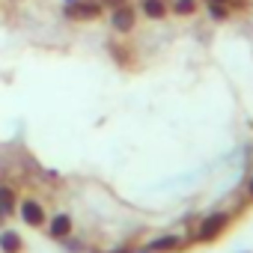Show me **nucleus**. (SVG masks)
I'll return each mask as SVG.
<instances>
[{
    "instance_id": "obj_6",
    "label": "nucleus",
    "mask_w": 253,
    "mask_h": 253,
    "mask_svg": "<svg viewBox=\"0 0 253 253\" xmlns=\"http://www.w3.org/2000/svg\"><path fill=\"white\" fill-rule=\"evenodd\" d=\"M0 247H3V253H18L21 250L18 232H0Z\"/></svg>"
},
{
    "instance_id": "obj_5",
    "label": "nucleus",
    "mask_w": 253,
    "mask_h": 253,
    "mask_svg": "<svg viewBox=\"0 0 253 253\" xmlns=\"http://www.w3.org/2000/svg\"><path fill=\"white\" fill-rule=\"evenodd\" d=\"M182 241L176 238V235H161V238H152L149 244H146V250L149 253H170V250H176Z\"/></svg>"
},
{
    "instance_id": "obj_7",
    "label": "nucleus",
    "mask_w": 253,
    "mask_h": 253,
    "mask_svg": "<svg viewBox=\"0 0 253 253\" xmlns=\"http://www.w3.org/2000/svg\"><path fill=\"white\" fill-rule=\"evenodd\" d=\"M3 220H6V217H3V214H0V226H3Z\"/></svg>"
},
{
    "instance_id": "obj_4",
    "label": "nucleus",
    "mask_w": 253,
    "mask_h": 253,
    "mask_svg": "<svg viewBox=\"0 0 253 253\" xmlns=\"http://www.w3.org/2000/svg\"><path fill=\"white\" fill-rule=\"evenodd\" d=\"M48 235L51 238H69L72 235V217L69 214H54V220L48 223Z\"/></svg>"
},
{
    "instance_id": "obj_2",
    "label": "nucleus",
    "mask_w": 253,
    "mask_h": 253,
    "mask_svg": "<svg viewBox=\"0 0 253 253\" xmlns=\"http://www.w3.org/2000/svg\"><path fill=\"white\" fill-rule=\"evenodd\" d=\"M226 223H229V214H226V211H211V214H206V217L200 220L197 232H194V241H211Z\"/></svg>"
},
{
    "instance_id": "obj_3",
    "label": "nucleus",
    "mask_w": 253,
    "mask_h": 253,
    "mask_svg": "<svg viewBox=\"0 0 253 253\" xmlns=\"http://www.w3.org/2000/svg\"><path fill=\"white\" fill-rule=\"evenodd\" d=\"M18 214H21V220L30 223V226H42V223H45V209H42L33 197H24V200L18 203Z\"/></svg>"
},
{
    "instance_id": "obj_1",
    "label": "nucleus",
    "mask_w": 253,
    "mask_h": 253,
    "mask_svg": "<svg viewBox=\"0 0 253 253\" xmlns=\"http://www.w3.org/2000/svg\"><path fill=\"white\" fill-rule=\"evenodd\" d=\"M200 3L244 45L253 51V0H200Z\"/></svg>"
}]
</instances>
